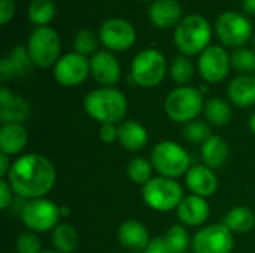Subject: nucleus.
<instances>
[{
  "label": "nucleus",
  "mask_w": 255,
  "mask_h": 253,
  "mask_svg": "<svg viewBox=\"0 0 255 253\" xmlns=\"http://www.w3.org/2000/svg\"><path fill=\"white\" fill-rule=\"evenodd\" d=\"M250 128H251V131L255 134V112L251 115V118H250Z\"/></svg>",
  "instance_id": "nucleus-44"
},
{
  "label": "nucleus",
  "mask_w": 255,
  "mask_h": 253,
  "mask_svg": "<svg viewBox=\"0 0 255 253\" xmlns=\"http://www.w3.org/2000/svg\"><path fill=\"white\" fill-rule=\"evenodd\" d=\"M230 57L221 46H208L199 58V73L209 84L221 82L230 69Z\"/></svg>",
  "instance_id": "nucleus-14"
},
{
  "label": "nucleus",
  "mask_w": 255,
  "mask_h": 253,
  "mask_svg": "<svg viewBox=\"0 0 255 253\" xmlns=\"http://www.w3.org/2000/svg\"><path fill=\"white\" fill-rule=\"evenodd\" d=\"M242 4L248 13H255V0H242Z\"/></svg>",
  "instance_id": "nucleus-42"
},
{
  "label": "nucleus",
  "mask_w": 255,
  "mask_h": 253,
  "mask_svg": "<svg viewBox=\"0 0 255 253\" xmlns=\"http://www.w3.org/2000/svg\"><path fill=\"white\" fill-rule=\"evenodd\" d=\"M229 98L239 107H248L255 104V78L238 76L229 85Z\"/></svg>",
  "instance_id": "nucleus-24"
},
{
  "label": "nucleus",
  "mask_w": 255,
  "mask_h": 253,
  "mask_svg": "<svg viewBox=\"0 0 255 253\" xmlns=\"http://www.w3.org/2000/svg\"><path fill=\"white\" fill-rule=\"evenodd\" d=\"M7 182L21 198H43L55 183V169L46 157L25 154L12 163Z\"/></svg>",
  "instance_id": "nucleus-1"
},
{
  "label": "nucleus",
  "mask_w": 255,
  "mask_h": 253,
  "mask_svg": "<svg viewBox=\"0 0 255 253\" xmlns=\"http://www.w3.org/2000/svg\"><path fill=\"white\" fill-rule=\"evenodd\" d=\"M166 245L172 253H185L190 248V234L182 225H173L164 236Z\"/></svg>",
  "instance_id": "nucleus-30"
},
{
  "label": "nucleus",
  "mask_w": 255,
  "mask_h": 253,
  "mask_svg": "<svg viewBox=\"0 0 255 253\" xmlns=\"http://www.w3.org/2000/svg\"><path fill=\"white\" fill-rule=\"evenodd\" d=\"M253 34L251 21L238 12H224L217 21V36L227 46H242Z\"/></svg>",
  "instance_id": "nucleus-11"
},
{
  "label": "nucleus",
  "mask_w": 255,
  "mask_h": 253,
  "mask_svg": "<svg viewBox=\"0 0 255 253\" xmlns=\"http://www.w3.org/2000/svg\"><path fill=\"white\" fill-rule=\"evenodd\" d=\"M118 140L127 151L137 152L148 143V131L137 121H123L118 125Z\"/></svg>",
  "instance_id": "nucleus-21"
},
{
  "label": "nucleus",
  "mask_w": 255,
  "mask_h": 253,
  "mask_svg": "<svg viewBox=\"0 0 255 253\" xmlns=\"http://www.w3.org/2000/svg\"><path fill=\"white\" fill-rule=\"evenodd\" d=\"M30 115L28 101L12 94L7 88L0 89V121L1 124H21Z\"/></svg>",
  "instance_id": "nucleus-16"
},
{
  "label": "nucleus",
  "mask_w": 255,
  "mask_h": 253,
  "mask_svg": "<svg viewBox=\"0 0 255 253\" xmlns=\"http://www.w3.org/2000/svg\"><path fill=\"white\" fill-rule=\"evenodd\" d=\"M194 253H232L235 248L233 233L224 225H209L202 228L191 243Z\"/></svg>",
  "instance_id": "nucleus-10"
},
{
  "label": "nucleus",
  "mask_w": 255,
  "mask_h": 253,
  "mask_svg": "<svg viewBox=\"0 0 255 253\" xmlns=\"http://www.w3.org/2000/svg\"><path fill=\"white\" fill-rule=\"evenodd\" d=\"M85 112L96 121L103 124H120L127 113V100L124 94L115 88H99L87 94L84 100Z\"/></svg>",
  "instance_id": "nucleus-2"
},
{
  "label": "nucleus",
  "mask_w": 255,
  "mask_h": 253,
  "mask_svg": "<svg viewBox=\"0 0 255 253\" xmlns=\"http://www.w3.org/2000/svg\"><path fill=\"white\" fill-rule=\"evenodd\" d=\"M203 110H205L206 119L212 125H215V127L227 125L230 122V119H232V109L221 98H211V100H208Z\"/></svg>",
  "instance_id": "nucleus-28"
},
{
  "label": "nucleus",
  "mask_w": 255,
  "mask_h": 253,
  "mask_svg": "<svg viewBox=\"0 0 255 253\" xmlns=\"http://www.w3.org/2000/svg\"><path fill=\"white\" fill-rule=\"evenodd\" d=\"M90 70L93 78L108 88L115 85L121 76L118 60L108 51H99L93 55L90 60Z\"/></svg>",
  "instance_id": "nucleus-15"
},
{
  "label": "nucleus",
  "mask_w": 255,
  "mask_h": 253,
  "mask_svg": "<svg viewBox=\"0 0 255 253\" xmlns=\"http://www.w3.org/2000/svg\"><path fill=\"white\" fill-rule=\"evenodd\" d=\"M184 137L187 142L203 145L209 137H212V134H211V128L206 122L191 121L184 127Z\"/></svg>",
  "instance_id": "nucleus-33"
},
{
  "label": "nucleus",
  "mask_w": 255,
  "mask_h": 253,
  "mask_svg": "<svg viewBox=\"0 0 255 253\" xmlns=\"http://www.w3.org/2000/svg\"><path fill=\"white\" fill-rule=\"evenodd\" d=\"M102 142L105 143H114L115 140H118V127H115L114 124H103L100 127V133H99Z\"/></svg>",
  "instance_id": "nucleus-37"
},
{
  "label": "nucleus",
  "mask_w": 255,
  "mask_h": 253,
  "mask_svg": "<svg viewBox=\"0 0 255 253\" xmlns=\"http://www.w3.org/2000/svg\"><path fill=\"white\" fill-rule=\"evenodd\" d=\"M209 212L211 210H209V204L206 203V200L194 194L184 197V200L176 209L178 219L187 227L202 225L209 218Z\"/></svg>",
  "instance_id": "nucleus-18"
},
{
  "label": "nucleus",
  "mask_w": 255,
  "mask_h": 253,
  "mask_svg": "<svg viewBox=\"0 0 255 253\" xmlns=\"http://www.w3.org/2000/svg\"><path fill=\"white\" fill-rule=\"evenodd\" d=\"M170 75L173 78L175 82L178 84H187L191 81L193 75H194V67L193 63L185 57V55H179L173 60L172 66H170Z\"/></svg>",
  "instance_id": "nucleus-32"
},
{
  "label": "nucleus",
  "mask_w": 255,
  "mask_h": 253,
  "mask_svg": "<svg viewBox=\"0 0 255 253\" xmlns=\"http://www.w3.org/2000/svg\"><path fill=\"white\" fill-rule=\"evenodd\" d=\"M118 240L131 252L145 251L151 242L146 227L139 221H126L118 230Z\"/></svg>",
  "instance_id": "nucleus-20"
},
{
  "label": "nucleus",
  "mask_w": 255,
  "mask_h": 253,
  "mask_svg": "<svg viewBox=\"0 0 255 253\" xmlns=\"http://www.w3.org/2000/svg\"><path fill=\"white\" fill-rule=\"evenodd\" d=\"M185 183L188 189L199 197H209L218 188V179L212 169L206 166H194L185 174Z\"/></svg>",
  "instance_id": "nucleus-19"
},
{
  "label": "nucleus",
  "mask_w": 255,
  "mask_h": 253,
  "mask_svg": "<svg viewBox=\"0 0 255 253\" xmlns=\"http://www.w3.org/2000/svg\"><path fill=\"white\" fill-rule=\"evenodd\" d=\"M10 167H12V164H9V155L0 154V176L7 177Z\"/></svg>",
  "instance_id": "nucleus-41"
},
{
  "label": "nucleus",
  "mask_w": 255,
  "mask_h": 253,
  "mask_svg": "<svg viewBox=\"0 0 255 253\" xmlns=\"http://www.w3.org/2000/svg\"><path fill=\"white\" fill-rule=\"evenodd\" d=\"M55 16V4L52 0H33L28 6V18L33 24L45 27Z\"/></svg>",
  "instance_id": "nucleus-29"
},
{
  "label": "nucleus",
  "mask_w": 255,
  "mask_h": 253,
  "mask_svg": "<svg viewBox=\"0 0 255 253\" xmlns=\"http://www.w3.org/2000/svg\"><path fill=\"white\" fill-rule=\"evenodd\" d=\"M211 25L200 15H188L179 21L175 30V45L184 55L203 52L211 42Z\"/></svg>",
  "instance_id": "nucleus-3"
},
{
  "label": "nucleus",
  "mask_w": 255,
  "mask_h": 253,
  "mask_svg": "<svg viewBox=\"0 0 255 253\" xmlns=\"http://www.w3.org/2000/svg\"><path fill=\"white\" fill-rule=\"evenodd\" d=\"M61 218L60 207L46 198L30 200L21 212V219L24 225L33 233H45L58 225Z\"/></svg>",
  "instance_id": "nucleus-9"
},
{
  "label": "nucleus",
  "mask_w": 255,
  "mask_h": 253,
  "mask_svg": "<svg viewBox=\"0 0 255 253\" xmlns=\"http://www.w3.org/2000/svg\"><path fill=\"white\" fill-rule=\"evenodd\" d=\"M27 51L33 64L39 67H49L57 64L61 51V42L57 31L48 25L36 27L30 34Z\"/></svg>",
  "instance_id": "nucleus-7"
},
{
  "label": "nucleus",
  "mask_w": 255,
  "mask_h": 253,
  "mask_svg": "<svg viewBox=\"0 0 255 253\" xmlns=\"http://www.w3.org/2000/svg\"><path fill=\"white\" fill-rule=\"evenodd\" d=\"M12 188H10V185H9V182L7 180H4V179H1L0 180V207L3 209V210H6L9 206H10V203H12Z\"/></svg>",
  "instance_id": "nucleus-39"
},
{
  "label": "nucleus",
  "mask_w": 255,
  "mask_h": 253,
  "mask_svg": "<svg viewBox=\"0 0 255 253\" xmlns=\"http://www.w3.org/2000/svg\"><path fill=\"white\" fill-rule=\"evenodd\" d=\"M15 13V3L13 0H0V24L4 25L10 21Z\"/></svg>",
  "instance_id": "nucleus-38"
},
{
  "label": "nucleus",
  "mask_w": 255,
  "mask_h": 253,
  "mask_svg": "<svg viewBox=\"0 0 255 253\" xmlns=\"http://www.w3.org/2000/svg\"><path fill=\"white\" fill-rule=\"evenodd\" d=\"M60 213H61V216H64V218H66V216H69V215H70V209H69L67 206H61V207H60Z\"/></svg>",
  "instance_id": "nucleus-43"
},
{
  "label": "nucleus",
  "mask_w": 255,
  "mask_h": 253,
  "mask_svg": "<svg viewBox=\"0 0 255 253\" xmlns=\"http://www.w3.org/2000/svg\"><path fill=\"white\" fill-rule=\"evenodd\" d=\"M232 64L235 69L242 72H251L255 70V52L251 49H238L232 55Z\"/></svg>",
  "instance_id": "nucleus-35"
},
{
  "label": "nucleus",
  "mask_w": 255,
  "mask_h": 253,
  "mask_svg": "<svg viewBox=\"0 0 255 253\" xmlns=\"http://www.w3.org/2000/svg\"><path fill=\"white\" fill-rule=\"evenodd\" d=\"M166 75V60L157 49L140 51L131 63V79L145 88L157 86Z\"/></svg>",
  "instance_id": "nucleus-8"
},
{
  "label": "nucleus",
  "mask_w": 255,
  "mask_h": 253,
  "mask_svg": "<svg viewBox=\"0 0 255 253\" xmlns=\"http://www.w3.org/2000/svg\"><path fill=\"white\" fill-rule=\"evenodd\" d=\"M33 61L30 58L28 51L18 45L15 46L7 57L1 58L0 61V78L3 82L12 79V78H22L27 76L31 72Z\"/></svg>",
  "instance_id": "nucleus-17"
},
{
  "label": "nucleus",
  "mask_w": 255,
  "mask_h": 253,
  "mask_svg": "<svg viewBox=\"0 0 255 253\" xmlns=\"http://www.w3.org/2000/svg\"><path fill=\"white\" fill-rule=\"evenodd\" d=\"M254 45H255V37H254Z\"/></svg>",
  "instance_id": "nucleus-46"
},
{
  "label": "nucleus",
  "mask_w": 255,
  "mask_h": 253,
  "mask_svg": "<svg viewBox=\"0 0 255 253\" xmlns=\"http://www.w3.org/2000/svg\"><path fill=\"white\" fill-rule=\"evenodd\" d=\"M90 70V61L85 55L78 52H70L61 57L54 67V78L63 86H76L82 84Z\"/></svg>",
  "instance_id": "nucleus-13"
},
{
  "label": "nucleus",
  "mask_w": 255,
  "mask_h": 253,
  "mask_svg": "<svg viewBox=\"0 0 255 253\" xmlns=\"http://www.w3.org/2000/svg\"><path fill=\"white\" fill-rule=\"evenodd\" d=\"M143 253H172V252H170V249L167 248L164 237H163V239H161V237H157V239H154V240H151V242H149V245L146 246V249L143 251Z\"/></svg>",
  "instance_id": "nucleus-40"
},
{
  "label": "nucleus",
  "mask_w": 255,
  "mask_h": 253,
  "mask_svg": "<svg viewBox=\"0 0 255 253\" xmlns=\"http://www.w3.org/2000/svg\"><path fill=\"white\" fill-rule=\"evenodd\" d=\"M18 253H42V243L33 233H22L16 239Z\"/></svg>",
  "instance_id": "nucleus-36"
},
{
  "label": "nucleus",
  "mask_w": 255,
  "mask_h": 253,
  "mask_svg": "<svg viewBox=\"0 0 255 253\" xmlns=\"http://www.w3.org/2000/svg\"><path fill=\"white\" fill-rule=\"evenodd\" d=\"M97 37L91 30H79L75 36L73 46L78 54L81 55H88L96 52L97 49Z\"/></svg>",
  "instance_id": "nucleus-34"
},
{
  "label": "nucleus",
  "mask_w": 255,
  "mask_h": 253,
  "mask_svg": "<svg viewBox=\"0 0 255 253\" xmlns=\"http://www.w3.org/2000/svg\"><path fill=\"white\" fill-rule=\"evenodd\" d=\"M100 42L111 51H126L136 40L134 27L123 18L106 19L99 30Z\"/></svg>",
  "instance_id": "nucleus-12"
},
{
  "label": "nucleus",
  "mask_w": 255,
  "mask_h": 253,
  "mask_svg": "<svg viewBox=\"0 0 255 253\" xmlns=\"http://www.w3.org/2000/svg\"><path fill=\"white\" fill-rule=\"evenodd\" d=\"M203 109V95L193 86H179L173 89L166 101L164 110L175 122H191Z\"/></svg>",
  "instance_id": "nucleus-6"
},
{
  "label": "nucleus",
  "mask_w": 255,
  "mask_h": 253,
  "mask_svg": "<svg viewBox=\"0 0 255 253\" xmlns=\"http://www.w3.org/2000/svg\"><path fill=\"white\" fill-rule=\"evenodd\" d=\"M143 201L157 212H169L178 209L184 200L182 186L169 177H152L142 189Z\"/></svg>",
  "instance_id": "nucleus-5"
},
{
  "label": "nucleus",
  "mask_w": 255,
  "mask_h": 253,
  "mask_svg": "<svg viewBox=\"0 0 255 253\" xmlns=\"http://www.w3.org/2000/svg\"><path fill=\"white\" fill-rule=\"evenodd\" d=\"M229 158V146L226 140L220 136L209 137L202 145V160L205 161L206 167L217 170L221 169Z\"/></svg>",
  "instance_id": "nucleus-25"
},
{
  "label": "nucleus",
  "mask_w": 255,
  "mask_h": 253,
  "mask_svg": "<svg viewBox=\"0 0 255 253\" xmlns=\"http://www.w3.org/2000/svg\"><path fill=\"white\" fill-rule=\"evenodd\" d=\"M27 145V130L22 124H3L0 128V152L16 155Z\"/></svg>",
  "instance_id": "nucleus-23"
},
{
  "label": "nucleus",
  "mask_w": 255,
  "mask_h": 253,
  "mask_svg": "<svg viewBox=\"0 0 255 253\" xmlns=\"http://www.w3.org/2000/svg\"><path fill=\"white\" fill-rule=\"evenodd\" d=\"M190 163L191 158L188 152L172 140L157 143L151 152V164L163 177L176 179L187 174Z\"/></svg>",
  "instance_id": "nucleus-4"
},
{
  "label": "nucleus",
  "mask_w": 255,
  "mask_h": 253,
  "mask_svg": "<svg viewBox=\"0 0 255 253\" xmlns=\"http://www.w3.org/2000/svg\"><path fill=\"white\" fill-rule=\"evenodd\" d=\"M145 1H148V0H145Z\"/></svg>",
  "instance_id": "nucleus-47"
},
{
  "label": "nucleus",
  "mask_w": 255,
  "mask_h": 253,
  "mask_svg": "<svg viewBox=\"0 0 255 253\" xmlns=\"http://www.w3.org/2000/svg\"><path fill=\"white\" fill-rule=\"evenodd\" d=\"M182 9L176 0H155L149 7V19L158 28H169L179 21Z\"/></svg>",
  "instance_id": "nucleus-22"
},
{
  "label": "nucleus",
  "mask_w": 255,
  "mask_h": 253,
  "mask_svg": "<svg viewBox=\"0 0 255 253\" xmlns=\"http://www.w3.org/2000/svg\"><path fill=\"white\" fill-rule=\"evenodd\" d=\"M42 253H60V252H57V251H45V252H42Z\"/></svg>",
  "instance_id": "nucleus-45"
},
{
  "label": "nucleus",
  "mask_w": 255,
  "mask_h": 253,
  "mask_svg": "<svg viewBox=\"0 0 255 253\" xmlns=\"http://www.w3.org/2000/svg\"><path fill=\"white\" fill-rule=\"evenodd\" d=\"M78 231L69 224H60L54 228L52 245L60 253H73L78 248Z\"/></svg>",
  "instance_id": "nucleus-27"
},
{
  "label": "nucleus",
  "mask_w": 255,
  "mask_h": 253,
  "mask_svg": "<svg viewBox=\"0 0 255 253\" xmlns=\"http://www.w3.org/2000/svg\"><path fill=\"white\" fill-rule=\"evenodd\" d=\"M152 164L143 158H134L127 166V176L137 185H146L152 179Z\"/></svg>",
  "instance_id": "nucleus-31"
},
{
  "label": "nucleus",
  "mask_w": 255,
  "mask_h": 253,
  "mask_svg": "<svg viewBox=\"0 0 255 253\" xmlns=\"http://www.w3.org/2000/svg\"><path fill=\"white\" fill-rule=\"evenodd\" d=\"M223 224L232 233L245 234L255 227V215L248 207H235L224 216Z\"/></svg>",
  "instance_id": "nucleus-26"
}]
</instances>
